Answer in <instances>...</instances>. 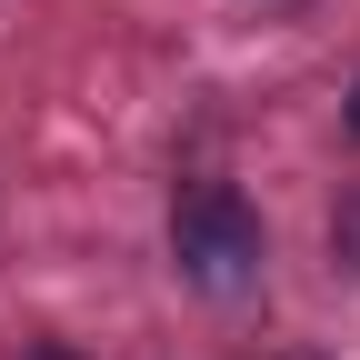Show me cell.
Returning a JSON list of instances; mask_svg holds the SVG:
<instances>
[{
  "mask_svg": "<svg viewBox=\"0 0 360 360\" xmlns=\"http://www.w3.org/2000/svg\"><path fill=\"white\" fill-rule=\"evenodd\" d=\"M170 260H180V281L210 290V300L250 290V281H260V210L231 191V180L180 191V210H170Z\"/></svg>",
  "mask_w": 360,
  "mask_h": 360,
  "instance_id": "6da1fadb",
  "label": "cell"
},
{
  "mask_svg": "<svg viewBox=\"0 0 360 360\" xmlns=\"http://www.w3.org/2000/svg\"><path fill=\"white\" fill-rule=\"evenodd\" d=\"M340 260H360V210H350V220H340Z\"/></svg>",
  "mask_w": 360,
  "mask_h": 360,
  "instance_id": "7a4b0ae2",
  "label": "cell"
},
{
  "mask_svg": "<svg viewBox=\"0 0 360 360\" xmlns=\"http://www.w3.org/2000/svg\"><path fill=\"white\" fill-rule=\"evenodd\" d=\"M350 130H360V90H350Z\"/></svg>",
  "mask_w": 360,
  "mask_h": 360,
  "instance_id": "3957f363",
  "label": "cell"
}]
</instances>
